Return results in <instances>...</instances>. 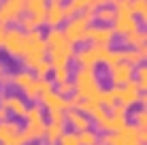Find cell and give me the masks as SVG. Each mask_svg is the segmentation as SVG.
I'll list each match as a JSON object with an SVG mask.
<instances>
[{"instance_id": "6da1fadb", "label": "cell", "mask_w": 147, "mask_h": 145, "mask_svg": "<svg viewBox=\"0 0 147 145\" xmlns=\"http://www.w3.org/2000/svg\"><path fill=\"white\" fill-rule=\"evenodd\" d=\"M43 36H45V43H47V62L51 64V68L68 66L75 56V47L64 36L62 28H49L47 34H43Z\"/></svg>"}, {"instance_id": "7a4b0ae2", "label": "cell", "mask_w": 147, "mask_h": 145, "mask_svg": "<svg viewBox=\"0 0 147 145\" xmlns=\"http://www.w3.org/2000/svg\"><path fill=\"white\" fill-rule=\"evenodd\" d=\"M70 79H73L70 83H73L75 94H79L83 100H96L98 103L102 88H100V81L96 77L94 68H77L75 75H70Z\"/></svg>"}, {"instance_id": "3957f363", "label": "cell", "mask_w": 147, "mask_h": 145, "mask_svg": "<svg viewBox=\"0 0 147 145\" xmlns=\"http://www.w3.org/2000/svg\"><path fill=\"white\" fill-rule=\"evenodd\" d=\"M92 24H94V11H83L79 15L68 17L62 26V32L73 47H81V45H85V36H88V30Z\"/></svg>"}, {"instance_id": "277c9868", "label": "cell", "mask_w": 147, "mask_h": 145, "mask_svg": "<svg viewBox=\"0 0 147 145\" xmlns=\"http://www.w3.org/2000/svg\"><path fill=\"white\" fill-rule=\"evenodd\" d=\"M43 60H47V43H45L43 32L40 30L28 32L26 34V49H24V56H22V62L26 66V71L32 73Z\"/></svg>"}, {"instance_id": "5b68a950", "label": "cell", "mask_w": 147, "mask_h": 145, "mask_svg": "<svg viewBox=\"0 0 147 145\" xmlns=\"http://www.w3.org/2000/svg\"><path fill=\"white\" fill-rule=\"evenodd\" d=\"M111 47L107 45H85L81 49H75L73 60L79 64V68H96L98 64H107Z\"/></svg>"}, {"instance_id": "8992f818", "label": "cell", "mask_w": 147, "mask_h": 145, "mask_svg": "<svg viewBox=\"0 0 147 145\" xmlns=\"http://www.w3.org/2000/svg\"><path fill=\"white\" fill-rule=\"evenodd\" d=\"M113 9H115V17H113L111 28H113L115 36H126V34H132L136 30H141V22L132 15L128 2H119Z\"/></svg>"}, {"instance_id": "52a82bcc", "label": "cell", "mask_w": 147, "mask_h": 145, "mask_svg": "<svg viewBox=\"0 0 147 145\" xmlns=\"http://www.w3.org/2000/svg\"><path fill=\"white\" fill-rule=\"evenodd\" d=\"M0 47L4 49L7 56H11L15 60H22L24 56V49H26V32L19 30L17 26L7 28L4 30V36H2V45Z\"/></svg>"}, {"instance_id": "ba28073f", "label": "cell", "mask_w": 147, "mask_h": 145, "mask_svg": "<svg viewBox=\"0 0 147 145\" xmlns=\"http://www.w3.org/2000/svg\"><path fill=\"white\" fill-rule=\"evenodd\" d=\"M117 103L124 105L126 109H132L134 105H141V107H145V94L139 90V86H136L134 81H128L126 86L117 88Z\"/></svg>"}, {"instance_id": "9c48e42d", "label": "cell", "mask_w": 147, "mask_h": 145, "mask_svg": "<svg viewBox=\"0 0 147 145\" xmlns=\"http://www.w3.org/2000/svg\"><path fill=\"white\" fill-rule=\"evenodd\" d=\"M24 15V0H0V24L9 28Z\"/></svg>"}, {"instance_id": "30bf717a", "label": "cell", "mask_w": 147, "mask_h": 145, "mask_svg": "<svg viewBox=\"0 0 147 145\" xmlns=\"http://www.w3.org/2000/svg\"><path fill=\"white\" fill-rule=\"evenodd\" d=\"M115 41V32L111 26H102V24H92L88 30V36H85V43L90 45H107L111 47Z\"/></svg>"}, {"instance_id": "8fae6325", "label": "cell", "mask_w": 147, "mask_h": 145, "mask_svg": "<svg viewBox=\"0 0 147 145\" xmlns=\"http://www.w3.org/2000/svg\"><path fill=\"white\" fill-rule=\"evenodd\" d=\"M147 134L141 132L134 124H126L115 132V143L113 145H145Z\"/></svg>"}, {"instance_id": "7c38bea8", "label": "cell", "mask_w": 147, "mask_h": 145, "mask_svg": "<svg viewBox=\"0 0 147 145\" xmlns=\"http://www.w3.org/2000/svg\"><path fill=\"white\" fill-rule=\"evenodd\" d=\"M0 107L7 109L9 115L17 117V119H24L26 117V111H28V105L22 96L17 94H0Z\"/></svg>"}, {"instance_id": "4fadbf2b", "label": "cell", "mask_w": 147, "mask_h": 145, "mask_svg": "<svg viewBox=\"0 0 147 145\" xmlns=\"http://www.w3.org/2000/svg\"><path fill=\"white\" fill-rule=\"evenodd\" d=\"M13 143H22V126L15 119L0 122V145H13Z\"/></svg>"}, {"instance_id": "5bb4252c", "label": "cell", "mask_w": 147, "mask_h": 145, "mask_svg": "<svg viewBox=\"0 0 147 145\" xmlns=\"http://www.w3.org/2000/svg\"><path fill=\"white\" fill-rule=\"evenodd\" d=\"M132 75H134V68L130 64L119 62L115 66H109V77H111V86L113 88H121L128 81H132Z\"/></svg>"}, {"instance_id": "9a60e30c", "label": "cell", "mask_w": 147, "mask_h": 145, "mask_svg": "<svg viewBox=\"0 0 147 145\" xmlns=\"http://www.w3.org/2000/svg\"><path fill=\"white\" fill-rule=\"evenodd\" d=\"M64 22H66L64 4L47 2V9H45V26H47V28H62Z\"/></svg>"}, {"instance_id": "2e32d148", "label": "cell", "mask_w": 147, "mask_h": 145, "mask_svg": "<svg viewBox=\"0 0 147 145\" xmlns=\"http://www.w3.org/2000/svg\"><path fill=\"white\" fill-rule=\"evenodd\" d=\"M45 9H47V0H24V15L32 17L38 28L45 26Z\"/></svg>"}, {"instance_id": "e0dca14e", "label": "cell", "mask_w": 147, "mask_h": 145, "mask_svg": "<svg viewBox=\"0 0 147 145\" xmlns=\"http://www.w3.org/2000/svg\"><path fill=\"white\" fill-rule=\"evenodd\" d=\"M45 126H47V122H30V124L26 122V126L22 128V143L28 145L34 141H43Z\"/></svg>"}, {"instance_id": "ac0fdd59", "label": "cell", "mask_w": 147, "mask_h": 145, "mask_svg": "<svg viewBox=\"0 0 147 145\" xmlns=\"http://www.w3.org/2000/svg\"><path fill=\"white\" fill-rule=\"evenodd\" d=\"M64 117H66V124H70L73 132H83V130H88V128H92L90 117L85 115L83 111H79V109H68V111L64 113Z\"/></svg>"}, {"instance_id": "d6986e66", "label": "cell", "mask_w": 147, "mask_h": 145, "mask_svg": "<svg viewBox=\"0 0 147 145\" xmlns=\"http://www.w3.org/2000/svg\"><path fill=\"white\" fill-rule=\"evenodd\" d=\"M38 100H40V105H43L47 111H68V100H66L64 96H60L55 90L43 94Z\"/></svg>"}, {"instance_id": "ffe728a7", "label": "cell", "mask_w": 147, "mask_h": 145, "mask_svg": "<svg viewBox=\"0 0 147 145\" xmlns=\"http://www.w3.org/2000/svg\"><path fill=\"white\" fill-rule=\"evenodd\" d=\"M121 41H124V47L128 49H139L141 53H145L147 56V34L145 30H136L132 34H126V36H121Z\"/></svg>"}, {"instance_id": "44dd1931", "label": "cell", "mask_w": 147, "mask_h": 145, "mask_svg": "<svg viewBox=\"0 0 147 145\" xmlns=\"http://www.w3.org/2000/svg\"><path fill=\"white\" fill-rule=\"evenodd\" d=\"M64 11H66V19L73 17V15L83 13V11H94V0H66Z\"/></svg>"}, {"instance_id": "7402d4cb", "label": "cell", "mask_w": 147, "mask_h": 145, "mask_svg": "<svg viewBox=\"0 0 147 145\" xmlns=\"http://www.w3.org/2000/svg\"><path fill=\"white\" fill-rule=\"evenodd\" d=\"M66 132V124H53V122H49L47 126H45V143L47 145H58L60 141V137Z\"/></svg>"}, {"instance_id": "603a6c76", "label": "cell", "mask_w": 147, "mask_h": 145, "mask_svg": "<svg viewBox=\"0 0 147 145\" xmlns=\"http://www.w3.org/2000/svg\"><path fill=\"white\" fill-rule=\"evenodd\" d=\"M119 51V60L124 64H130V66H139V64H143V60H145V53H141L139 49H128V47H124V49H117Z\"/></svg>"}, {"instance_id": "cb8c5ba5", "label": "cell", "mask_w": 147, "mask_h": 145, "mask_svg": "<svg viewBox=\"0 0 147 145\" xmlns=\"http://www.w3.org/2000/svg\"><path fill=\"white\" fill-rule=\"evenodd\" d=\"M113 17H115V9L111 4H105V7L96 9L94 11V22L102 24V26H111L113 24Z\"/></svg>"}, {"instance_id": "d4e9b609", "label": "cell", "mask_w": 147, "mask_h": 145, "mask_svg": "<svg viewBox=\"0 0 147 145\" xmlns=\"http://www.w3.org/2000/svg\"><path fill=\"white\" fill-rule=\"evenodd\" d=\"M117 92H119V90H117V88H113V86H111L109 90H102V92H100V98H98L100 107L109 111L113 105H117Z\"/></svg>"}, {"instance_id": "484cf974", "label": "cell", "mask_w": 147, "mask_h": 145, "mask_svg": "<svg viewBox=\"0 0 147 145\" xmlns=\"http://www.w3.org/2000/svg\"><path fill=\"white\" fill-rule=\"evenodd\" d=\"M34 79H36V77H34L30 71H22V73H15L13 75V83H11V86H15L19 92H24V90H26Z\"/></svg>"}, {"instance_id": "4316f807", "label": "cell", "mask_w": 147, "mask_h": 145, "mask_svg": "<svg viewBox=\"0 0 147 145\" xmlns=\"http://www.w3.org/2000/svg\"><path fill=\"white\" fill-rule=\"evenodd\" d=\"M130 11H132V15L136 19H139L141 24H145L147 19V0H130Z\"/></svg>"}, {"instance_id": "83f0119b", "label": "cell", "mask_w": 147, "mask_h": 145, "mask_svg": "<svg viewBox=\"0 0 147 145\" xmlns=\"http://www.w3.org/2000/svg\"><path fill=\"white\" fill-rule=\"evenodd\" d=\"M132 81L139 86L141 92H145V90H147V68H145V64H139V66H134Z\"/></svg>"}, {"instance_id": "f1b7e54d", "label": "cell", "mask_w": 147, "mask_h": 145, "mask_svg": "<svg viewBox=\"0 0 147 145\" xmlns=\"http://www.w3.org/2000/svg\"><path fill=\"white\" fill-rule=\"evenodd\" d=\"M51 75H53V86L58 83H64V81H70V66H58V68H51Z\"/></svg>"}, {"instance_id": "f546056e", "label": "cell", "mask_w": 147, "mask_h": 145, "mask_svg": "<svg viewBox=\"0 0 147 145\" xmlns=\"http://www.w3.org/2000/svg\"><path fill=\"white\" fill-rule=\"evenodd\" d=\"M26 122H45V113H43V107L40 105H32V107H28V111H26Z\"/></svg>"}, {"instance_id": "4dcf8cb0", "label": "cell", "mask_w": 147, "mask_h": 145, "mask_svg": "<svg viewBox=\"0 0 147 145\" xmlns=\"http://www.w3.org/2000/svg\"><path fill=\"white\" fill-rule=\"evenodd\" d=\"M77 139H79V145H98V134L92 128H88L83 132H77Z\"/></svg>"}, {"instance_id": "1f68e13d", "label": "cell", "mask_w": 147, "mask_h": 145, "mask_svg": "<svg viewBox=\"0 0 147 145\" xmlns=\"http://www.w3.org/2000/svg\"><path fill=\"white\" fill-rule=\"evenodd\" d=\"M134 126L139 128L141 132L147 130V109H145V107H141L139 111L134 113Z\"/></svg>"}, {"instance_id": "d6a6232c", "label": "cell", "mask_w": 147, "mask_h": 145, "mask_svg": "<svg viewBox=\"0 0 147 145\" xmlns=\"http://www.w3.org/2000/svg\"><path fill=\"white\" fill-rule=\"evenodd\" d=\"M36 90H38V98H40L43 94H47V92H51V90H53V81H51V79H47V77L36 79Z\"/></svg>"}, {"instance_id": "836d02e7", "label": "cell", "mask_w": 147, "mask_h": 145, "mask_svg": "<svg viewBox=\"0 0 147 145\" xmlns=\"http://www.w3.org/2000/svg\"><path fill=\"white\" fill-rule=\"evenodd\" d=\"M49 73H51V64H49L47 60H43V62H40L38 66L34 68V71H32V75H34L36 79H43V77H47Z\"/></svg>"}, {"instance_id": "e575fe53", "label": "cell", "mask_w": 147, "mask_h": 145, "mask_svg": "<svg viewBox=\"0 0 147 145\" xmlns=\"http://www.w3.org/2000/svg\"><path fill=\"white\" fill-rule=\"evenodd\" d=\"M53 90H55V92H58V94H60V96H64V98H68V96H70V94H73V92H75V90H73V83H70V81H64V83H58V86H53Z\"/></svg>"}, {"instance_id": "d590c367", "label": "cell", "mask_w": 147, "mask_h": 145, "mask_svg": "<svg viewBox=\"0 0 147 145\" xmlns=\"http://www.w3.org/2000/svg\"><path fill=\"white\" fill-rule=\"evenodd\" d=\"M58 145H79V139H77V132H64L62 137H60Z\"/></svg>"}, {"instance_id": "8d00e7d4", "label": "cell", "mask_w": 147, "mask_h": 145, "mask_svg": "<svg viewBox=\"0 0 147 145\" xmlns=\"http://www.w3.org/2000/svg\"><path fill=\"white\" fill-rule=\"evenodd\" d=\"M49 113V122L53 124H66V117H64V113L66 111H47Z\"/></svg>"}, {"instance_id": "74e56055", "label": "cell", "mask_w": 147, "mask_h": 145, "mask_svg": "<svg viewBox=\"0 0 147 145\" xmlns=\"http://www.w3.org/2000/svg\"><path fill=\"white\" fill-rule=\"evenodd\" d=\"M66 100H68V109H79V107H81V103H83V98H81L79 94H75V92H73V94H70V96L66 98Z\"/></svg>"}, {"instance_id": "f35d334b", "label": "cell", "mask_w": 147, "mask_h": 145, "mask_svg": "<svg viewBox=\"0 0 147 145\" xmlns=\"http://www.w3.org/2000/svg\"><path fill=\"white\" fill-rule=\"evenodd\" d=\"M0 83H2V86H11L13 83V73H4L2 77H0Z\"/></svg>"}, {"instance_id": "ab89813d", "label": "cell", "mask_w": 147, "mask_h": 145, "mask_svg": "<svg viewBox=\"0 0 147 145\" xmlns=\"http://www.w3.org/2000/svg\"><path fill=\"white\" fill-rule=\"evenodd\" d=\"M9 119V113H7V109H2L0 107V122H7Z\"/></svg>"}, {"instance_id": "60d3db41", "label": "cell", "mask_w": 147, "mask_h": 145, "mask_svg": "<svg viewBox=\"0 0 147 145\" xmlns=\"http://www.w3.org/2000/svg\"><path fill=\"white\" fill-rule=\"evenodd\" d=\"M119 2H130V0H109L111 7H115V4H119Z\"/></svg>"}, {"instance_id": "b9f144b4", "label": "cell", "mask_w": 147, "mask_h": 145, "mask_svg": "<svg viewBox=\"0 0 147 145\" xmlns=\"http://www.w3.org/2000/svg\"><path fill=\"white\" fill-rule=\"evenodd\" d=\"M4 30H7V28H4L2 24H0V45H2V36H4Z\"/></svg>"}, {"instance_id": "7bdbcfd3", "label": "cell", "mask_w": 147, "mask_h": 145, "mask_svg": "<svg viewBox=\"0 0 147 145\" xmlns=\"http://www.w3.org/2000/svg\"><path fill=\"white\" fill-rule=\"evenodd\" d=\"M4 75V66H2V62H0V77Z\"/></svg>"}, {"instance_id": "ee69618b", "label": "cell", "mask_w": 147, "mask_h": 145, "mask_svg": "<svg viewBox=\"0 0 147 145\" xmlns=\"http://www.w3.org/2000/svg\"><path fill=\"white\" fill-rule=\"evenodd\" d=\"M13 145H22V143H13Z\"/></svg>"}]
</instances>
